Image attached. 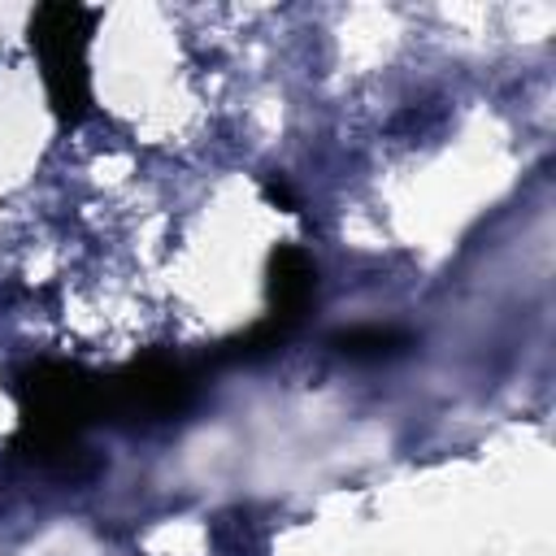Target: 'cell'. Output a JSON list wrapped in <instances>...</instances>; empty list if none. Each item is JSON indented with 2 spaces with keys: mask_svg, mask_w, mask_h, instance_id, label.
<instances>
[{
  "mask_svg": "<svg viewBox=\"0 0 556 556\" xmlns=\"http://www.w3.org/2000/svg\"><path fill=\"white\" fill-rule=\"evenodd\" d=\"M326 343L352 361H387V356H400L413 343V334L400 326H343Z\"/></svg>",
  "mask_w": 556,
  "mask_h": 556,
  "instance_id": "obj_5",
  "label": "cell"
},
{
  "mask_svg": "<svg viewBox=\"0 0 556 556\" xmlns=\"http://www.w3.org/2000/svg\"><path fill=\"white\" fill-rule=\"evenodd\" d=\"M265 300H269V321L295 334L304 317L313 313L317 300V265L300 243H278L265 261Z\"/></svg>",
  "mask_w": 556,
  "mask_h": 556,
  "instance_id": "obj_4",
  "label": "cell"
},
{
  "mask_svg": "<svg viewBox=\"0 0 556 556\" xmlns=\"http://www.w3.org/2000/svg\"><path fill=\"white\" fill-rule=\"evenodd\" d=\"M261 195H265L274 208H282V213H300V200H295V191L287 187L282 174H265V178H261Z\"/></svg>",
  "mask_w": 556,
  "mask_h": 556,
  "instance_id": "obj_6",
  "label": "cell"
},
{
  "mask_svg": "<svg viewBox=\"0 0 556 556\" xmlns=\"http://www.w3.org/2000/svg\"><path fill=\"white\" fill-rule=\"evenodd\" d=\"M91 35H96V9L74 0L35 4L26 22L30 52L39 56L43 70L48 109L61 126H78L91 113V70H87Z\"/></svg>",
  "mask_w": 556,
  "mask_h": 556,
  "instance_id": "obj_2",
  "label": "cell"
},
{
  "mask_svg": "<svg viewBox=\"0 0 556 556\" xmlns=\"http://www.w3.org/2000/svg\"><path fill=\"white\" fill-rule=\"evenodd\" d=\"M9 387L17 400L13 447L35 465L70 469L83 452V430L100 421V374L74 361H30Z\"/></svg>",
  "mask_w": 556,
  "mask_h": 556,
  "instance_id": "obj_1",
  "label": "cell"
},
{
  "mask_svg": "<svg viewBox=\"0 0 556 556\" xmlns=\"http://www.w3.org/2000/svg\"><path fill=\"white\" fill-rule=\"evenodd\" d=\"M200 365L161 348L130 356L113 374H100V421L139 426V421H169L187 413L200 387Z\"/></svg>",
  "mask_w": 556,
  "mask_h": 556,
  "instance_id": "obj_3",
  "label": "cell"
}]
</instances>
